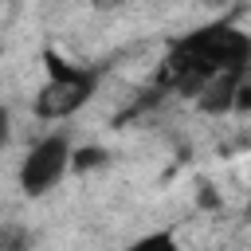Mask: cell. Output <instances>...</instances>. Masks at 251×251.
I'll return each mask as SVG.
<instances>
[{
  "instance_id": "1",
  "label": "cell",
  "mask_w": 251,
  "mask_h": 251,
  "mask_svg": "<svg viewBox=\"0 0 251 251\" xmlns=\"http://www.w3.org/2000/svg\"><path fill=\"white\" fill-rule=\"evenodd\" d=\"M247 59H251V39L243 31H235L231 24H212V27L192 31L188 39H180L169 63L180 75V86L192 90L216 75H239Z\"/></svg>"
},
{
  "instance_id": "2",
  "label": "cell",
  "mask_w": 251,
  "mask_h": 251,
  "mask_svg": "<svg viewBox=\"0 0 251 251\" xmlns=\"http://www.w3.org/2000/svg\"><path fill=\"white\" fill-rule=\"evenodd\" d=\"M47 71H51V78H47V86L35 94V114H39V118H67V114H75V110L94 94V75L67 67V63H63L59 55H51V51H47Z\"/></svg>"
},
{
  "instance_id": "3",
  "label": "cell",
  "mask_w": 251,
  "mask_h": 251,
  "mask_svg": "<svg viewBox=\"0 0 251 251\" xmlns=\"http://www.w3.org/2000/svg\"><path fill=\"white\" fill-rule=\"evenodd\" d=\"M67 169H71V145H67V137H59V133L43 137L24 157V165H20V188L27 196H43Z\"/></svg>"
},
{
  "instance_id": "4",
  "label": "cell",
  "mask_w": 251,
  "mask_h": 251,
  "mask_svg": "<svg viewBox=\"0 0 251 251\" xmlns=\"http://www.w3.org/2000/svg\"><path fill=\"white\" fill-rule=\"evenodd\" d=\"M102 161H106V153H102V149H78V153H71V169H75V173L98 169Z\"/></svg>"
},
{
  "instance_id": "5",
  "label": "cell",
  "mask_w": 251,
  "mask_h": 251,
  "mask_svg": "<svg viewBox=\"0 0 251 251\" xmlns=\"http://www.w3.org/2000/svg\"><path fill=\"white\" fill-rule=\"evenodd\" d=\"M129 251H176V239H173V235H165V231H157V235L137 239Z\"/></svg>"
},
{
  "instance_id": "6",
  "label": "cell",
  "mask_w": 251,
  "mask_h": 251,
  "mask_svg": "<svg viewBox=\"0 0 251 251\" xmlns=\"http://www.w3.org/2000/svg\"><path fill=\"white\" fill-rule=\"evenodd\" d=\"M8 145V110L0 106V149Z\"/></svg>"
},
{
  "instance_id": "7",
  "label": "cell",
  "mask_w": 251,
  "mask_h": 251,
  "mask_svg": "<svg viewBox=\"0 0 251 251\" xmlns=\"http://www.w3.org/2000/svg\"><path fill=\"white\" fill-rule=\"evenodd\" d=\"M247 212H251V188H247Z\"/></svg>"
}]
</instances>
